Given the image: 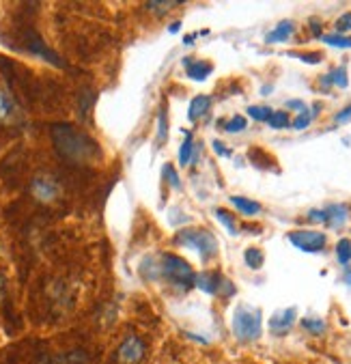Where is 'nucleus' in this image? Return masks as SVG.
<instances>
[{"mask_svg":"<svg viewBox=\"0 0 351 364\" xmlns=\"http://www.w3.org/2000/svg\"><path fill=\"white\" fill-rule=\"evenodd\" d=\"M52 144L56 154L74 164H87L99 156V144L72 123H54L50 127Z\"/></svg>","mask_w":351,"mask_h":364,"instance_id":"1","label":"nucleus"},{"mask_svg":"<svg viewBox=\"0 0 351 364\" xmlns=\"http://www.w3.org/2000/svg\"><path fill=\"white\" fill-rule=\"evenodd\" d=\"M140 274L149 280H166L168 284L183 289V291L194 287V278H196L188 261H183L177 255H166V252L147 257L140 263Z\"/></svg>","mask_w":351,"mask_h":364,"instance_id":"2","label":"nucleus"},{"mask_svg":"<svg viewBox=\"0 0 351 364\" xmlns=\"http://www.w3.org/2000/svg\"><path fill=\"white\" fill-rule=\"evenodd\" d=\"M175 244L181 248L194 250L202 263L212 261L218 255V240L212 231H207V229H183L175 235Z\"/></svg>","mask_w":351,"mask_h":364,"instance_id":"3","label":"nucleus"},{"mask_svg":"<svg viewBox=\"0 0 351 364\" xmlns=\"http://www.w3.org/2000/svg\"><path fill=\"white\" fill-rule=\"evenodd\" d=\"M233 334L237 341L242 343H250L261 338L263 332V315L261 309H254L250 304H239L233 313V321H231Z\"/></svg>","mask_w":351,"mask_h":364,"instance_id":"4","label":"nucleus"},{"mask_svg":"<svg viewBox=\"0 0 351 364\" xmlns=\"http://www.w3.org/2000/svg\"><path fill=\"white\" fill-rule=\"evenodd\" d=\"M194 287H198L200 291L209 296H222V298H229L235 294V287L229 278H225L220 272H202V274H196L194 278Z\"/></svg>","mask_w":351,"mask_h":364,"instance_id":"5","label":"nucleus"},{"mask_svg":"<svg viewBox=\"0 0 351 364\" xmlns=\"http://www.w3.org/2000/svg\"><path fill=\"white\" fill-rule=\"evenodd\" d=\"M22 41H24V50L31 52L33 56H39L41 60H45V63H50V65L65 67V63L60 60V56H58L54 50H50V48L43 43V39H41L35 31H26V33L22 35Z\"/></svg>","mask_w":351,"mask_h":364,"instance_id":"6","label":"nucleus"},{"mask_svg":"<svg viewBox=\"0 0 351 364\" xmlns=\"http://www.w3.org/2000/svg\"><path fill=\"white\" fill-rule=\"evenodd\" d=\"M145 351H147L145 341L140 338V336H136V334H131V336H127V338L119 345L117 358H119V362H123V364H140V362L145 360Z\"/></svg>","mask_w":351,"mask_h":364,"instance_id":"7","label":"nucleus"},{"mask_svg":"<svg viewBox=\"0 0 351 364\" xmlns=\"http://www.w3.org/2000/svg\"><path fill=\"white\" fill-rule=\"evenodd\" d=\"M289 242L296 248H300L302 252L315 255V252H321L325 248L328 237L319 231H293V233H289Z\"/></svg>","mask_w":351,"mask_h":364,"instance_id":"8","label":"nucleus"},{"mask_svg":"<svg viewBox=\"0 0 351 364\" xmlns=\"http://www.w3.org/2000/svg\"><path fill=\"white\" fill-rule=\"evenodd\" d=\"M31 194L41 203H52L60 194V186L52 175H37L31 181Z\"/></svg>","mask_w":351,"mask_h":364,"instance_id":"9","label":"nucleus"},{"mask_svg":"<svg viewBox=\"0 0 351 364\" xmlns=\"http://www.w3.org/2000/svg\"><path fill=\"white\" fill-rule=\"evenodd\" d=\"M296 317H298V311L291 306V309H283V311H276L271 317H269V332L276 334V336H285L289 334V330L293 328L296 323Z\"/></svg>","mask_w":351,"mask_h":364,"instance_id":"10","label":"nucleus"},{"mask_svg":"<svg viewBox=\"0 0 351 364\" xmlns=\"http://www.w3.org/2000/svg\"><path fill=\"white\" fill-rule=\"evenodd\" d=\"M0 121L3 123L20 121V106H18L16 97L5 87H0Z\"/></svg>","mask_w":351,"mask_h":364,"instance_id":"11","label":"nucleus"},{"mask_svg":"<svg viewBox=\"0 0 351 364\" xmlns=\"http://www.w3.org/2000/svg\"><path fill=\"white\" fill-rule=\"evenodd\" d=\"M183 65H185V76L194 82H202L212 76L214 71V65L207 63V60H192V58H183Z\"/></svg>","mask_w":351,"mask_h":364,"instance_id":"12","label":"nucleus"},{"mask_svg":"<svg viewBox=\"0 0 351 364\" xmlns=\"http://www.w3.org/2000/svg\"><path fill=\"white\" fill-rule=\"evenodd\" d=\"M325 225H330L332 229H340L345 223H347V218H349V207L347 205H328L325 209Z\"/></svg>","mask_w":351,"mask_h":364,"instance_id":"13","label":"nucleus"},{"mask_svg":"<svg viewBox=\"0 0 351 364\" xmlns=\"http://www.w3.org/2000/svg\"><path fill=\"white\" fill-rule=\"evenodd\" d=\"M293 33H296V24H293L291 20H283L274 31H269V33L265 35V43H283V41H287Z\"/></svg>","mask_w":351,"mask_h":364,"instance_id":"14","label":"nucleus"},{"mask_svg":"<svg viewBox=\"0 0 351 364\" xmlns=\"http://www.w3.org/2000/svg\"><path fill=\"white\" fill-rule=\"evenodd\" d=\"M209 106H212V97H209V95H196V97L190 102V108H188V119H190L192 123H194V121H198L202 114H207Z\"/></svg>","mask_w":351,"mask_h":364,"instance_id":"15","label":"nucleus"},{"mask_svg":"<svg viewBox=\"0 0 351 364\" xmlns=\"http://www.w3.org/2000/svg\"><path fill=\"white\" fill-rule=\"evenodd\" d=\"M321 85H323V87H332V85H334V87H338V89H347L349 78H347V69H345V65L332 69L328 76H323V78H321Z\"/></svg>","mask_w":351,"mask_h":364,"instance_id":"16","label":"nucleus"},{"mask_svg":"<svg viewBox=\"0 0 351 364\" xmlns=\"http://www.w3.org/2000/svg\"><path fill=\"white\" fill-rule=\"evenodd\" d=\"M183 142H181V147H179V164L181 166H188L194 158V138H192V132L183 129Z\"/></svg>","mask_w":351,"mask_h":364,"instance_id":"17","label":"nucleus"},{"mask_svg":"<svg viewBox=\"0 0 351 364\" xmlns=\"http://www.w3.org/2000/svg\"><path fill=\"white\" fill-rule=\"evenodd\" d=\"M231 203L237 211H242L244 215H256L261 213V205L252 198H246V196H231Z\"/></svg>","mask_w":351,"mask_h":364,"instance_id":"18","label":"nucleus"},{"mask_svg":"<svg viewBox=\"0 0 351 364\" xmlns=\"http://www.w3.org/2000/svg\"><path fill=\"white\" fill-rule=\"evenodd\" d=\"M214 215L218 218V220H220V225L229 231V235H237L239 233V229H237V225H235V218H233V213H229L227 209H214Z\"/></svg>","mask_w":351,"mask_h":364,"instance_id":"19","label":"nucleus"},{"mask_svg":"<svg viewBox=\"0 0 351 364\" xmlns=\"http://www.w3.org/2000/svg\"><path fill=\"white\" fill-rule=\"evenodd\" d=\"M267 123H269L271 129H285V127L291 125V119H289V114L285 110H278V112H271Z\"/></svg>","mask_w":351,"mask_h":364,"instance_id":"20","label":"nucleus"},{"mask_svg":"<svg viewBox=\"0 0 351 364\" xmlns=\"http://www.w3.org/2000/svg\"><path fill=\"white\" fill-rule=\"evenodd\" d=\"M244 261H246V265H248L250 269H259V267L263 265L265 257H263V252H261L259 248H248V250L244 252Z\"/></svg>","mask_w":351,"mask_h":364,"instance_id":"21","label":"nucleus"},{"mask_svg":"<svg viewBox=\"0 0 351 364\" xmlns=\"http://www.w3.org/2000/svg\"><path fill=\"white\" fill-rule=\"evenodd\" d=\"M304 330H308L310 334H323L325 332V321L319 319V317H306L300 321Z\"/></svg>","mask_w":351,"mask_h":364,"instance_id":"22","label":"nucleus"},{"mask_svg":"<svg viewBox=\"0 0 351 364\" xmlns=\"http://www.w3.org/2000/svg\"><path fill=\"white\" fill-rule=\"evenodd\" d=\"M336 259L340 265H347L351 261V242L349 240H340L336 244Z\"/></svg>","mask_w":351,"mask_h":364,"instance_id":"23","label":"nucleus"},{"mask_svg":"<svg viewBox=\"0 0 351 364\" xmlns=\"http://www.w3.org/2000/svg\"><path fill=\"white\" fill-rule=\"evenodd\" d=\"M321 39H323V43L334 46V48H351V37L349 35H336V33H332V35H323Z\"/></svg>","mask_w":351,"mask_h":364,"instance_id":"24","label":"nucleus"},{"mask_svg":"<svg viewBox=\"0 0 351 364\" xmlns=\"http://www.w3.org/2000/svg\"><path fill=\"white\" fill-rule=\"evenodd\" d=\"M225 125V132H229V134H237V132H244L246 129V125H248V121L242 117V114H235L233 119H229L227 123H222Z\"/></svg>","mask_w":351,"mask_h":364,"instance_id":"25","label":"nucleus"},{"mask_svg":"<svg viewBox=\"0 0 351 364\" xmlns=\"http://www.w3.org/2000/svg\"><path fill=\"white\" fill-rule=\"evenodd\" d=\"M271 112H274V110H271L269 106H250V108H248V114H250L254 121H263V123L269 121Z\"/></svg>","mask_w":351,"mask_h":364,"instance_id":"26","label":"nucleus"},{"mask_svg":"<svg viewBox=\"0 0 351 364\" xmlns=\"http://www.w3.org/2000/svg\"><path fill=\"white\" fill-rule=\"evenodd\" d=\"M287 56H293V58H300V60H304V63H308V65H317V63H321V54L319 52H287Z\"/></svg>","mask_w":351,"mask_h":364,"instance_id":"27","label":"nucleus"},{"mask_svg":"<svg viewBox=\"0 0 351 364\" xmlns=\"http://www.w3.org/2000/svg\"><path fill=\"white\" fill-rule=\"evenodd\" d=\"M168 138V117H166V110H160V117H158V140L164 142Z\"/></svg>","mask_w":351,"mask_h":364,"instance_id":"28","label":"nucleus"},{"mask_svg":"<svg viewBox=\"0 0 351 364\" xmlns=\"http://www.w3.org/2000/svg\"><path fill=\"white\" fill-rule=\"evenodd\" d=\"M164 179L171 183L173 190H181V179H179L177 171L173 168V164H166V166H164Z\"/></svg>","mask_w":351,"mask_h":364,"instance_id":"29","label":"nucleus"},{"mask_svg":"<svg viewBox=\"0 0 351 364\" xmlns=\"http://www.w3.org/2000/svg\"><path fill=\"white\" fill-rule=\"evenodd\" d=\"M181 3L179 0H168V3H156V0H151V3H147V9H153L158 16H162L166 9H173V7H179Z\"/></svg>","mask_w":351,"mask_h":364,"instance_id":"30","label":"nucleus"},{"mask_svg":"<svg viewBox=\"0 0 351 364\" xmlns=\"http://www.w3.org/2000/svg\"><path fill=\"white\" fill-rule=\"evenodd\" d=\"M313 119H315V117H313V112H310V110H304V112H300V114H298V119H296L291 125H293L296 129H306V127L310 125V121H313Z\"/></svg>","mask_w":351,"mask_h":364,"instance_id":"31","label":"nucleus"},{"mask_svg":"<svg viewBox=\"0 0 351 364\" xmlns=\"http://www.w3.org/2000/svg\"><path fill=\"white\" fill-rule=\"evenodd\" d=\"M336 35H345V33H349L351 31V11L349 14H345V16H340L338 20H336Z\"/></svg>","mask_w":351,"mask_h":364,"instance_id":"32","label":"nucleus"},{"mask_svg":"<svg viewBox=\"0 0 351 364\" xmlns=\"http://www.w3.org/2000/svg\"><path fill=\"white\" fill-rule=\"evenodd\" d=\"M308 220L310 223H317V225L325 223V211L323 209H310L308 211Z\"/></svg>","mask_w":351,"mask_h":364,"instance_id":"33","label":"nucleus"},{"mask_svg":"<svg viewBox=\"0 0 351 364\" xmlns=\"http://www.w3.org/2000/svg\"><path fill=\"white\" fill-rule=\"evenodd\" d=\"M212 147H214L216 156H220V158H231V151L225 147V144H222L220 140H214V142H212Z\"/></svg>","mask_w":351,"mask_h":364,"instance_id":"34","label":"nucleus"},{"mask_svg":"<svg viewBox=\"0 0 351 364\" xmlns=\"http://www.w3.org/2000/svg\"><path fill=\"white\" fill-rule=\"evenodd\" d=\"M338 125H342V123H347V121H351V104L347 106V108H342L338 114H336V119H334Z\"/></svg>","mask_w":351,"mask_h":364,"instance_id":"35","label":"nucleus"},{"mask_svg":"<svg viewBox=\"0 0 351 364\" xmlns=\"http://www.w3.org/2000/svg\"><path fill=\"white\" fill-rule=\"evenodd\" d=\"M287 108H289V110H298V112L308 110V108H306V104H304L302 100H291V102H287Z\"/></svg>","mask_w":351,"mask_h":364,"instance_id":"36","label":"nucleus"},{"mask_svg":"<svg viewBox=\"0 0 351 364\" xmlns=\"http://www.w3.org/2000/svg\"><path fill=\"white\" fill-rule=\"evenodd\" d=\"M5 294H7V280H5L3 274H0V300L5 298Z\"/></svg>","mask_w":351,"mask_h":364,"instance_id":"37","label":"nucleus"},{"mask_svg":"<svg viewBox=\"0 0 351 364\" xmlns=\"http://www.w3.org/2000/svg\"><path fill=\"white\" fill-rule=\"evenodd\" d=\"M342 280L351 287V267H345V272H342Z\"/></svg>","mask_w":351,"mask_h":364,"instance_id":"38","label":"nucleus"},{"mask_svg":"<svg viewBox=\"0 0 351 364\" xmlns=\"http://www.w3.org/2000/svg\"><path fill=\"white\" fill-rule=\"evenodd\" d=\"M179 28H181V22H173V24H171V28H168V33H171V35H177V33H179Z\"/></svg>","mask_w":351,"mask_h":364,"instance_id":"39","label":"nucleus"},{"mask_svg":"<svg viewBox=\"0 0 351 364\" xmlns=\"http://www.w3.org/2000/svg\"><path fill=\"white\" fill-rule=\"evenodd\" d=\"M261 93H263V95H267V93H271V87H263V89H261Z\"/></svg>","mask_w":351,"mask_h":364,"instance_id":"40","label":"nucleus"}]
</instances>
